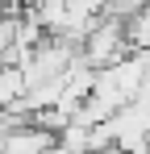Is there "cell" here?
<instances>
[{
	"mask_svg": "<svg viewBox=\"0 0 150 154\" xmlns=\"http://www.w3.org/2000/svg\"><path fill=\"white\" fill-rule=\"evenodd\" d=\"M129 54V38H125V21L117 17H100L96 25L88 29V38L79 42V58L88 63V67H113L117 58Z\"/></svg>",
	"mask_w": 150,
	"mask_h": 154,
	"instance_id": "cell-1",
	"label": "cell"
}]
</instances>
